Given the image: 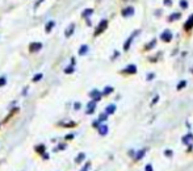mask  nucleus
Listing matches in <instances>:
<instances>
[{
  "instance_id": "1",
  "label": "nucleus",
  "mask_w": 193,
  "mask_h": 171,
  "mask_svg": "<svg viewBox=\"0 0 193 171\" xmlns=\"http://www.w3.org/2000/svg\"><path fill=\"white\" fill-rule=\"evenodd\" d=\"M107 26H108V21L107 20H101L100 21V24L97 26V29H96V32H95V36H99L100 33H103L105 29H107Z\"/></svg>"
},
{
  "instance_id": "2",
  "label": "nucleus",
  "mask_w": 193,
  "mask_h": 171,
  "mask_svg": "<svg viewBox=\"0 0 193 171\" xmlns=\"http://www.w3.org/2000/svg\"><path fill=\"white\" fill-rule=\"evenodd\" d=\"M121 15L124 16V17H129V16H133V15H134V8H133V7H128V8H125V9H122Z\"/></svg>"
},
{
  "instance_id": "3",
  "label": "nucleus",
  "mask_w": 193,
  "mask_h": 171,
  "mask_svg": "<svg viewBox=\"0 0 193 171\" xmlns=\"http://www.w3.org/2000/svg\"><path fill=\"white\" fill-rule=\"evenodd\" d=\"M160 38L163 39V41H167V42H169L171 39H172V33L169 32V30H164L163 33H162V36H160Z\"/></svg>"
},
{
  "instance_id": "4",
  "label": "nucleus",
  "mask_w": 193,
  "mask_h": 171,
  "mask_svg": "<svg viewBox=\"0 0 193 171\" xmlns=\"http://www.w3.org/2000/svg\"><path fill=\"white\" fill-rule=\"evenodd\" d=\"M89 96L95 100V102H99V100L101 99V92H99L97 90H93L92 92H89Z\"/></svg>"
},
{
  "instance_id": "5",
  "label": "nucleus",
  "mask_w": 193,
  "mask_h": 171,
  "mask_svg": "<svg viewBox=\"0 0 193 171\" xmlns=\"http://www.w3.org/2000/svg\"><path fill=\"white\" fill-rule=\"evenodd\" d=\"M42 49V43L41 42H33L30 43V51H38Z\"/></svg>"
},
{
  "instance_id": "6",
  "label": "nucleus",
  "mask_w": 193,
  "mask_h": 171,
  "mask_svg": "<svg viewBox=\"0 0 193 171\" xmlns=\"http://www.w3.org/2000/svg\"><path fill=\"white\" fill-rule=\"evenodd\" d=\"M95 108H96V102H95V100H92V102L88 103V105H87V113H88V115L93 113Z\"/></svg>"
},
{
  "instance_id": "7",
  "label": "nucleus",
  "mask_w": 193,
  "mask_h": 171,
  "mask_svg": "<svg viewBox=\"0 0 193 171\" xmlns=\"http://www.w3.org/2000/svg\"><path fill=\"white\" fill-rule=\"evenodd\" d=\"M125 71L129 72V74H135V72H137V66H135V65H129L128 67L125 69Z\"/></svg>"
},
{
  "instance_id": "8",
  "label": "nucleus",
  "mask_w": 193,
  "mask_h": 171,
  "mask_svg": "<svg viewBox=\"0 0 193 171\" xmlns=\"http://www.w3.org/2000/svg\"><path fill=\"white\" fill-rule=\"evenodd\" d=\"M74 28H75V24H70V26L67 28V30L64 32V36H66V37H70V36H71V34L74 33Z\"/></svg>"
},
{
  "instance_id": "9",
  "label": "nucleus",
  "mask_w": 193,
  "mask_h": 171,
  "mask_svg": "<svg viewBox=\"0 0 193 171\" xmlns=\"http://www.w3.org/2000/svg\"><path fill=\"white\" fill-rule=\"evenodd\" d=\"M97 128H99V132H100V134H101V136H105V134L108 133V126L105 125V124H103V125H99Z\"/></svg>"
},
{
  "instance_id": "10",
  "label": "nucleus",
  "mask_w": 193,
  "mask_h": 171,
  "mask_svg": "<svg viewBox=\"0 0 193 171\" xmlns=\"http://www.w3.org/2000/svg\"><path fill=\"white\" fill-rule=\"evenodd\" d=\"M115 111H116V105L111 104L107 107V109H105V113H107V115H112V113H115Z\"/></svg>"
},
{
  "instance_id": "11",
  "label": "nucleus",
  "mask_w": 193,
  "mask_h": 171,
  "mask_svg": "<svg viewBox=\"0 0 193 171\" xmlns=\"http://www.w3.org/2000/svg\"><path fill=\"white\" fill-rule=\"evenodd\" d=\"M192 26H193V15L189 17V20L185 23V25H184V28H185L187 30H189V29H192Z\"/></svg>"
},
{
  "instance_id": "12",
  "label": "nucleus",
  "mask_w": 193,
  "mask_h": 171,
  "mask_svg": "<svg viewBox=\"0 0 193 171\" xmlns=\"http://www.w3.org/2000/svg\"><path fill=\"white\" fill-rule=\"evenodd\" d=\"M192 139H193V134L188 133V134L185 136V137H183V142H184V143H189V142L192 141Z\"/></svg>"
},
{
  "instance_id": "13",
  "label": "nucleus",
  "mask_w": 193,
  "mask_h": 171,
  "mask_svg": "<svg viewBox=\"0 0 193 171\" xmlns=\"http://www.w3.org/2000/svg\"><path fill=\"white\" fill-rule=\"evenodd\" d=\"M87 51H88V46H87V45H82L80 49H79V54L84 55V54H87Z\"/></svg>"
},
{
  "instance_id": "14",
  "label": "nucleus",
  "mask_w": 193,
  "mask_h": 171,
  "mask_svg": "<svg viewBox=\"0 0 193 171\" xmlns=\"http://www.w3.org/2000/svg\"><path fill=\"white\" fill-rule=\"evenodd\" d=\"M133 38H134V36H130V37H129L128 42H126V43H125V46H124V49H125V50H129V47H130V43H131V41H133Z\"/></svg>"
},
{
  "instance_id": "15",
  "label": "nucleus",
  "mask_w": 193,
  "mask_h": 171,
  "mask_svg": "<svg viewBox=\"0 0 193 171\" xmlns=\"http://www.w3.org/2000/svg\"><path fill=\"white\" fill-rule=\"evenodd\" d=\"M92 13H93V11H92V9H86L84 12L82 13V16H83V17H86V19H87V17H88V16H91Z\"/></svg>"
},
{
  "instance_id": "16",
  "label": "nucleus",
  "mask_w": 193,
  "mask_h": 171,
  "mask_svg": "<svg viewBox=\"0 0 193 171\" xmlns=\"http://www.w3.org/2000/svg\"><path fill=\"white\" fill-rule=\"evenodd\" d=\"M54 25H55V23H54V21H49V23L46 24V32H50V30H51V28H53V26H54Z\"/></svg>"
},
{
  "instance_id": "17",
  "label": "nucleus",
  "mask_w": 193,
  "mask_h": 171,
  "mask_svg": "<svg viewBox=\"0 0 193 171\" xmlns=\"http://www.w3.org/2000/svg\"><path fill=\"white\" fill-rule=\"evenodd\" d=\"M179 17H180V13H172V15L169 16V21H173V20H177Z\"/></svg>"
},
{
  "instance_id": "18",
  "label": "nucleus",
  "mask_w": 193,
  "mask_h": 171,
  "mask_svg": "<svg viewBox=\"0 0 193 171\" xmlns=\"http://www.w3.org/2000/svg\"><path fill=\"white\" fill-rule=\"evenodd\" d=\"M84 158H86V154H83V153H80V154H79V157L75 159V162H76V163H79V162H82L83 159H84Z\"/></svg>"
},
{
  "instance_id": "19",
  "label": "nucleus",
  "mask_w": 193,
  "mask_h": 171,
  "mask_svg": "<svg viewBox=\"0 0 193 171\" xmlns=\"http://www.w3.org/2000/svg\"><path fill=\"white\" fill-rule=\"evenodd\" d=\"M155 43H156V41H155V39H152V41H151V42H150V43H148V45L146 46V50H150L152 46H155Z\"/></svg>"
},
{
  "instance_id": "20",
  "label": "nucleus",
  "mask_w": 193,
  "mask_h": 171,
  "mask_svg": "<svg viewBox=\"0 0 193 171\" xmlns=\"http://www.w3.org/2000/svg\"><path fill=\"white\" fill-rule=\"evenodd\" d=\"M180 7L185 9V8L188 7V2H187V0H180Z\"/></svg>"
},
{
  "instance_id": "21",
  "label": "nucleus",
  "mask_w": 193,
  "mask_h": 171,
  "mask_svg": "<svg viewBox=\"0 0 193 171\" xmlns=\"http://www.w3.org/2000/svg\"><path fill=\"white\" fill-rule=\"evenodd\" d=\"M112 91H113V87H105V90H104V94H105V95H109Z\"/></svg>"
},
{
  "instance_id": "22",
  "label": "nucleus",
  "mask_w": 193,
  "mask_h": 171,
  "mask_svg": "<svg viewBox=\"0 0 193 171\" xmlns=\"http://www.w3.org/2000/svg\"><path fill=\"white\" fill-rule=\"evenodd\" d=\"M64 71H66V72H67V74H71V72H74V65H71V66H68V67H67V69H66V70H64Z\"/></svg>"
},
{
  "instance_id": "23",
  "label": "nucleus",
  "mask_w": 193,
  "mask_h": 171,
  "mask_svg": "<svg viewBox=\"0 0 193 171\" xmlns=\"http://www.w3.org/2000/svg\"><path fill=\"white\" fill-rule=\"evenodd\" d=\"M143 155H144V150H141V151L137 153V157H135V158H137V159H141Z\"/></svg>"
},
{
  "instance_id": "24",
  "label": "nucleus",
  "mask_w": 193,
  "mask_h": 171,
  "mask_svg": "<svg viewBox=\"0 0 193 171\" xmlns=\"http://www.w3.org/2000/svg\"><path fill=\"white\" fill-rule=\"evenodd\" d=\"M42 76H43V75H42V74H37V75H36V76H34V78H33V82H38V80H39V79H41Z\"/></svg>"
},
{
  "instance_id": "25",
  "label": "nucleus",
  "mask_w": 193,
  "mask_h": 171,
  "mask_svg": "<svg viewBox=\"0 0 193 171\" xmlns=\"http://www.w3.org/2000/svg\"><path fill=\"white\" fill-rule=\"evenodd\" d=\"M184 86H187V82H185V80H181V83H180V84L177 86V90H181Z\"/></svg>"
},
{
  "instance_id": "26",
  "label": "nucleus",
  "mask_w": 193,
  "mask_h": 171,
  "mask_svg": "<svg viewBox=\"0 0 193 171\" xmlns=\"http://www.w3.org/2000/svg\"><path fill=\"white\" fill-rule=\"evenodd\" d=\"M107 117H108V115H107V113H105V115H100L99 120H100V121H105V120H107Z\"/></svg>"
},
{
  "instance_id": "27",
  "label": "nucleus",
  "mask_w": 193,
  "mask_h": 171,
  "mask_svg": "<svg viewBox=\"0 0 193 171\" xmlns=\"http://www.w3.org/2000/svg\"><path fill=\"white\" fill-rule=\"evenodd\" d=\"M89 166H91V163H87L86 166H84V167H83L80 171H88V169H89Z\"/></svg>"
},
{
  "instance_id": "28",
  "label": "nucleus",
  "mask_w": 193,
  "mask_h": 171,
  "mask_svg": "<svg viewBox=\"0 0 193 171\" xmlns=\"http://www.w3.org/2000/svg\"><path fill=\"white\" fill-rule=\"evenodd\" d=\"M5 84V78H0V86Z\"/></svg>"
},
{
  "instance_id": "29",
  "label": "nucleus",
  "mask_w": 193,
  "mask_h": 171,
  "mask_svg": "<svg viewBox=\"0 0 193 171\" xmlns=\"http://www.w3.org/2000/svg\"><path fill=\"white\" fill-rule=\"evenodd\" d=\"M36 150H37V151H42V150H45V146H38Z\"/></svg>"
},
{
  "instance_id": "30",
  "label": "nucleus",
  "mask_w": 193,
  "mask_h": 171,
  "mask_svg": "<svg viewBox=\"0 0 193 171\" xmlns=\"http://www.w3.org/2000/svg\"><path fill=\"white\" fill-rule=\"evenodd\" d=\"M154 76H155L154 74H148V75H147V79H148V80H151V79L154 78Z\"/></svg>"
},
{
  "instance_id": "31",
  "label": "nucleus",
  "mask_w": 193,
  "mask_h": 171,
  "mask_svg": "<svg viewBox=\"0 0 193 171\" xmlns=\"http://www.w3.org/2000/svg\"><path fill=\"white\" fill-rule=\"evenodd\" d=\"M146 171H152V167H151V165H147V166H146Z\"/></svg>"
},
{
  "instance_id": "32",
  "label": "nucleus",
  "mask_w": 193,
  "mask_h": 171,
  "mask_svg": "<svg viewBox=\"0 0 193 171\" xmlns=\"http://www.w3.org/2000/svg\"><path fill=\"white\" fill-rule=\"evenodd\" d=\"M166 154H167L168 157H171V154H172V151H171V150H167V151H166Z\"/></svg>"
},
{
  "instance_id": "33",
  "label": "nucleus",
  "mask_w": 193,
  "mask_h": 171,
  "mask_svg": "<svg viewBox=\"0 0 193 171\" xmlns=\"http://www.w3.org/2000/svg\"><path fill=\"white\" fill-rule=\"evenodd\" d=\"M79 108H80V104L76 103V104H75V109H79Z\"/></svg>"
},
{
  "instance_id": "34",
  "label": "nucleus",
  "mask_w": 193,
  "mask_h": 171,
  "mask_svg": "<svg viewBox=\"0 0 193 171\" xmlns=\"http://www.w3.org/2000/svg\"><path fill=\"white\" fill-rule=\"evenodd\" d=\"M164 4H171V0H164Z\"/></svg>"
}]
</instances>
